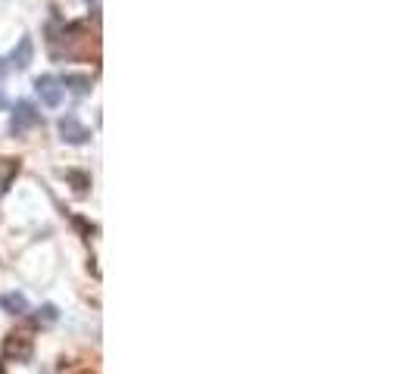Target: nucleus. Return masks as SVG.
<instances>
[{
    "mask_svg": "<svg viewBox=\"0 0 415 374\" xmlns=\"http://www.w3.org/2000/svg\"><path fill=\"white\" fill-rule=\"evenodd\" d=\"M38 122H41V112L35 110L31 100H19V103L13 106V119H10V131H13V135H25V131H31Z\"/></svg>",
    "mask_w": 415,
    "mask_h": 374,
    "instance_id": "nucleus-1",
    "label": "nucleus"
},
{
    "mask_svg": "<svg viewBox=\"0 0 415 374\" xmlns=\"http://www.w3.org/2000/svg\"><path fill=\"white\" fill-rule=\"evenodd\" d=\"M3 356L16 359V362H29V359H31V337L25 331L10 334V337L3 340Z\"/></svg>",
    "mask_w": 415,
    "mask_h": 374,
    "instance_id": "nucleus-2",
    "label": "nucleus"
},
{
    "mask_svg": "<svg viewBox=\"0 0 415 374\" xmlns=\"http://www.w3.org/2000/svg\"><path fill=\"white\" fill-rule=\"evenodd\" d=\"M35 91L41 94L44 106H59L63 103V84H59V78H53V75L35 78Z\"/></svg>",
    "mask_w": 415,
    "mask_h": 374,
    "instance_id": "nucleus-3",
    "label": "nucleus"
},
{
    "mask_svg": "<svg viewBox=\"0 0 415 374\" xmlns=\"http://www.w3.org/2000/svg\"><path fill=\"white\" fill-rule=\"evenodd\" d=\"M59 135H63L66 144H85V140L91 137V131L85 128L75 116H63L59 119Z\"/></svg>",
    "mask_w": 415,
    "mask_h": 374,
    "instance_id": "nucleus-4",
    "label": "nucleus"
},
{
    "mask_svg": "<svg viewBox=\"0 0 415 374\" xmlns=\"http://www.w3.org/2000/svg\"><path fill=\"white\" fill-rule=\"evenodd\" d=\"M31 59H35V44H31V38H22V41L16 44V50L10 53V63L16 66V69H29Z\"/></svg>",
    "mask_w": 415,
    "mask_h": 374,
    "instance_id": "nucleus-5",
    "label": "nucleus"
},
{
    "mask_svg": "<svg viewBox=\"0 0 415 374\" xmlns=\"http://www.w3.org/2000/svg\"><path fill=\"white\" fill-rule=\"evenodd\" d=\"M0 306H3L10 315H22L25 309H29V303H25V297L22 293H6L3 299H0Z\"/></svg>",
    "mask_w": 415,
    "mask_h": 374,
    "instance_id": "nucleus-6",
    "label": "nucleus"
},
{
    "mask_svg": "<svg viewBox=\"0 0 415 374\" xmlns=\"http://www.w3.org/2000/svg\"><path fill=\"white\" fill-rule=\"evenodd\" d=\"M59 84H63V88H69L72 94H75V97H85V94H88V88H91V82H88L85 75H66Z\"/></svg>",
    "mask_w": 415,
    "mask_h": 374,
    "instance_id": "nucleus-7",
    "label": "nucleus"
},
{
    "mask_svg": "<svg viewBox=\"0 0 415 374\" xmlns=\"http://www.w3.org/2000/svg\"><path fill=\"white\" fill-rule=\"evenodd\" d=\"M69 181L75 184L78 197H85V193H88V175H82V172H69Z\"/></svg>",
    "mask_w": 415,
    "mask_h": 374,
    "instance_id": "nucleus-8",
    "label": "nucleus"
},
{
    "mask_svg": "<svg viewBox=\"0 0 415 374\" xmlns=\"http://www.w3.org/2000/svg\"><path fill=\"white\" fill-rule=\"evenodd\" d=\"M38 322H44V324H53V322H57V306H44V309L38 312Z\"/></svg>",
    "mask_w": 415,
    "mask_h": 374,
    "instance_id": "nucleus-9",
    "label": "nucleus"
},
{
    "mask_svg": "<svg viewBox=\"0 0 415 374\" xmlns=\"http://www.w3.org/2000/svg\"><path fill=\"white\" fill-rule=\"evenodd\" d=\"M3 106H6V97H3V91H0V110H3Z\"/></svg>",
    "mask_w": 415,
    "mask_h": 374,
    "instance_id": "nucleus-10",
    "label": "nucleus"
}]
</instances>
